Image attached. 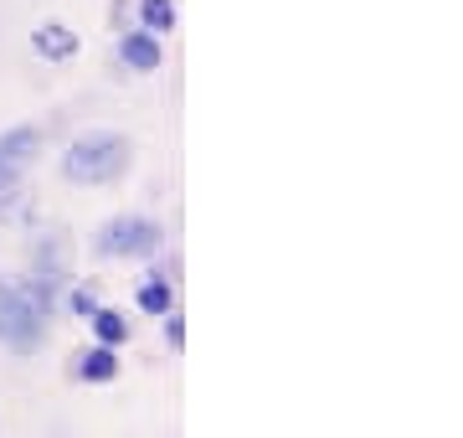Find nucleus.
<instances>
[{
	"label": "nucleus",
	"instance_id": "nucleus-2",
	"mask_svg": "<svg viewBox=\"0 0 463 438\" xmlns=\"http://www.w3.org/2000/svg\"><path fill=\"white\" fill-rule=\"evenodd\" d=\"M47 309L36 304V294L26 284H0V340L11 351H36L47 336Z\"/></svg>",
	"mask_w": 463,
	"mask_h": 438
},
{
	"label": "nucleus",
	"instance_id": "nucleus-4",
	"mask_svg": "<svg viewBox=\"0 0 463 438\" xmlns=\"http://www.w3.org/2000/svg\"><path fill=\"white\" fill-rule=\"evenodd\" d=\"M42 155V129L21 124L0 135V191H21V176L32 170V160Z\"/></svg>",
	"mask_w": 463,
	"mask_h": 438
},
{
	"label": "nucleus",
	"instance_id": "nucleus-8",
	"mask_svg": "<svg viewBox=\"0 0 463 438\" xmlns=\"http://www.w3.org/2000/svg\"><path fill=\"white\" fill-rule=\"evenodd\" d=\"M139 309H145V315H165V309H175V289H170L160 273L145 279V284H139Z\"/></svg>",
	"mask_w": 463,
	"mask_h": 438
},
{
	"label": "nucleus",
	"instance_id": "nucleus-3",
	"mask_svg": "<svg viewBox=\"0 0 463 438\" xmlns=\"http://www.w3.org/2000/svg\"><path fill=\"white\" fill-rule=\"evenodd\" d=\"M160 222H149V217H114L109 227L99 233V248L103 258H149V253H160Z\"/></svg>",
	"mask_w": 463,
	"mask_h": 438
},
{
	"label": "nucleus",
	"instance_id": "nucleus-7",
	"mask_svg": "<svg viewBox=\"0 0 463 438\" xmlns=\"http://www.w3.org/2000/svg\"><path fill=\"white\" fill-rule=\"evenodd\" d=\"M78 376H83V382H114L118 376V361H114V346H93V351H83L78 356Z\"/></svg>",
	"mask_w": 463,
	"mask_h": 438
},
{
	"label": "nucleus",
	"instance_id": "nucleus-9",
	"mask_svg": "<svg viewBox=\"0 0 463 438\" xmlns=\"http://www.w3.org/2000/svg\"><path fill=\"white\" fill-rule=\"evenodd\" d=\"M139 21H145V32H155V36L175 32V0H139Z\"/></svg>",
	"mask_w": 463,
	"mask_h": 438
},
{
	"label": "nucleus",
	"instance_id": "nucleus-11",
	"mask_svg": "<svg viewBox=\"0 0 463 438\" xmlns=\"http://www.w3.org/2000/svg\"><path fill=\"white\" fill-rule=\"evenodd\" d=\"M67 309H72V315H83V320H93V309H99V300H93L88 289H72V294H67Z\"/></svg>",
	"mask_w": 463,
	"mask_h": 438
},
{
	"label": "nucleus",
	"instance_id": "nucleus-6",
	"mask_svg": "<svg viewBox=\"0 0 463 438\" xmlns=\"http://www.w3.org/2000/svg\"><path fill=\"white\" fill-rule=\"evenodd\" d=\"M32 52L42 62H67V57L78 52V32H67L62 21H47V26L32 32Z\"/></svg>",
	"mask_w": 463,
	"mask_h": 438
},
{
	"label": "nucleus",
	"instance_id": "nucleus-10",
	"mask_svg": "<svg viewBox=\"0 0 463 438\" xmlns=\"http://www.w3.org/2000/svg\"><path fill=\"white\" fill-rule=\"evenodd\" d=\"M93 330H99V346H124L129 340V320L118 309H93Z\"/></svg>",
	"mask_w": 463,
	"mask_h": 438
},
{
	"label": "nucleus",
	"instance_id": "nucleus-5",
	"mask_svg": "<svg viewBox=\"0 0 463 438\" xmlns=\"http://www.w3.org/2000/svg\"><path fill=\"white\" fill-rule=\"evenodd\" d=\"M118 62L129 72H155L165 62V42L155 32H145V26H139V32H124L118 36Z\"/></svg>",
	"mask_w": 463,
	"mask_h": 438
},
{
	"label": "nucleus",
	"instance_id": "nucleus-12",
	"mask_svg": "<svg viewBox=\"0 0 463 438\" xmlns=\"http://www.w3.org/2000/svg\"><path fill=\"white\" fill-rule=\"evenodd\" d=\"M160 320H165V340L175 346V351H181V346H185V325H181V315H175V309H165Z\"/></svg>",
	"mask_w": 463,
	"mask_h": 438
},
{
	"label": "nucleus",
	"instance_id": "nucleus-1",
	"mask_svg": "<svg viewBox=\"0 0 463 438\" xmlns=\"http://www.w3.org/2000/svg\"><path fill=\"white\" fill-rule=\"evenodd\" d=\"M129 170V139L114 135V129H93V135H78L62 155V176L78 186H109Z\"/></svg>",
	"mask_w": 463,
	"mask_h": 438
}]
</instances>
